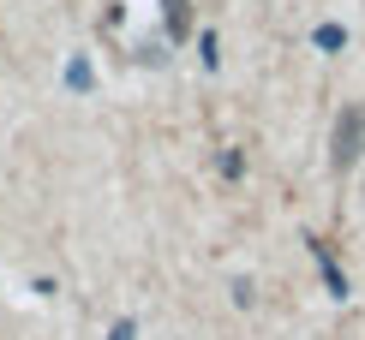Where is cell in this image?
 Segmentation results:
<instances>
[{
  "instance_id": "1",
  "label": "cell",
  "mask_w": 365,
  "mask_h": 340,
  "mask_svg": "<svg viewBox=\"0 0 365 340\" xmlns=\"http://www.w3.org/2000/svg\"><path fill=\"white\" fill-rule=\"evenodd\" d=\"M359 156H365V102H347L329 132V161H336V174H347Z\"/></svg>"
},
{
  "instance_id": "2",
  "label": "cell",
  "mask_w": 365,
  "mask_h": 340,
  "mask_svg": "<svg viewBox=\"0 0 365 340\" xmlns=\"http://www.w3.org/2000/svg\"><path fill=\"white\" fill-rule=\"evenodd\" d=\"M162 30H168V42H186L192 36V0H162Z\"/></svg>"
},
{
  "instance_id": "3",
  "label": "cell",
  "mask_w": 365,
  "mask_h": 340,
  "mask_svg": "<svg viewBox=\"0 0 365 340\" xmlns=\"http://www.w3.org/2000/svg\"><path fill=\"white\" fill-rule=\"evenodd\" d=\"M312 257H317V269H324V281H329V292H336V299H347V281H341V269H336V257L324 251V239H312Z\"/></svg>"
},
{
  "instance_id": "4",
  "label": "cell",
  "mask_w": 365,
  "mask_h": 340,
  "mask_svg": "<svg viewBox=\"0 0 365 340\" xmlns=\"http://www.w3.org/2000/svg\"><path fill=\"white\" fill-rule=\"evenodd\" d=\"M341 42H347V36H341L336 24H324V30H317V48H341Z\"/></svg>"
},
{
  "instance_id": "5",
  "label": "cell",
  "mask_w": 365,
  "mask_h": 340,
  "mask_svg": "<svg viewBox=\"0 0 365 340\" xmlns=\"http://www.w3.org/2000/svg\"><path fill=\"white\" fill-rule=\"evenodd\" d=\"M66 78L78 84V90H90V66H84V60H72V66H66Z\"/></svg>"
},
{
  "instance_id": "6",
  "label": "cell",
  "mask_w": 365,
  "mask_h": 340,
  "mask_svg": "<svg viewBox=\"0 0 365 340\" xmlns=\"http://www.w3.org/2000/svg\"><path fill=\"white\" fill-rule=\"evenodd\" d=\"M108 340H138V322H114V334Z\"/></svg>"
}]
</instances>
